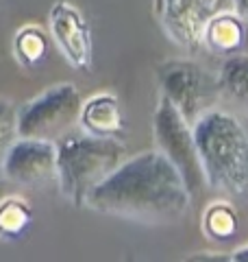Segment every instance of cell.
<instances>
[{"label":"cell","instance_id":"cell-1","mask_svg":"<svg viewBox=\"0 0 248 262\" xmlns=\"http://www.w3.org/2000/svg\"><path fill=\"white\" fill-rule=\"evenodd\" d=\"M192 194L179 170L161 151L127 158L87 196L85 208L135 223H168L183 216Z\"/></svg>","mask_w":248,"mask_h":262},{"label":"cell","instance_id":"cell-2","mask_svg":"<svg viewBox=\"0 0 248 262\" xmlns=\"http://www.w3.org/2000/svg\"><path fill=\"white\" fill-rule=\"evenodd\" d=\"M203 175L207 186L225 194L248 190V131L233 114L211 110L194 122Z\"/></svg>","mask_w":248,"mask_h":262},{"label":"cell","instance_id":"cell-3","mask_svg":"<svg viewBox=\"0 0 248 262\" xmlns=\"http://www.w3.org/2000/svg\"><path fill=\"white\" fill-rule=\"evenodd\" d=\"M127 160L120 138L68 134L57 140V179L61 194L72 206L85 208L87 196Z\"/></svg>","mask_w":248,"mask_h":262},{"label":"cell","instance_id":"cell-4","mask_svg":"<svg viewBox=\"0 0 248 262\" xmlns=\"http://www.w3.org/2000/svg\"><path fill=\"white\" fill-rule=\"evenodd\" d=\"M159 92L181 112L189 125L216 110L222 92L218 77L192 59H165L157 66Z\"/></svg>","mask_w":248,"mask_h":262},{"label":"cell","instance_id":"cell-5","mask_svg":"<svg viewBox=\"0 0 248 262\" xmlns=\"http://www.w3.org/2000/svg\"><path fill=\"white\" fill-rule=\"evenodd\" d=\"M83 96L72 83H57L18 110V138L57 142L79 125Z\"/></svg>","mask_w":248,"mask_h":262},{"label":"cell","instance_id":"cell-6","mask_svg":"<svg viewBox=\"0 0 248 262\" xmlns=\"http://www.w3.org/2000/svg\"><path fill=\"white\" fill-rule=\"evenodd\" d=\"M153 136L157 151H161L181 173L189 194L201 192L207 182L203 175L201 158H198L194 125H189L181 116V112L161 94L153 116Z\"/></svg>","mask_w":248,"mask_h":262},{"label":"cell","instance_id":"cell-7","mask_svg":"<svg viewBox=\"0 0 248 262\" xmlns=\"http://www.w3.org/2000/svg\"><path fill=\"white\" fill-rule=\"evenodd\" d=\"M9 184L22 188H39L57 179V142L15 138L5 149L0 162Z\"/></svg>","mask_w":248,"mask_h":262},{"label":"cell","instance_id":"cell-8","mask_svg":"<svg viewBox=\"0 0 248 262\" xmlns=\"http://www.w3.org/2000/svg\"><path fill=\"white\" fill-rule=\"evenodd\" d=\"M48 31L72 68L89 72L94 63V39L87 18L77 5L59 0L48 11Z\"/></svg>","mask_w":248,"mask_h":262},{"label":"cell","instance_id":"cell-9","mask_svg":"<svg viewBox=\"0 0 248 262\" xmlns=\"http://www.w3.org/2000/svg\"><path fill=\"white\" fill-rule=\"evenodd\" d=\"M155 13L161 29L179 46H201L205 18L196 0H155Z\"/></svg>","mask_w":248,"mask_h":262},{"label":"cell","instance_id":"cell-10","mask_svg":"<svg viewBox=\"0 0 248 262\" xmlns=\"http://www.w3.org/2000/svg\"><path fill=\"white\" fill-rule=\"evenodd\" d=\"M79 127L83 134L98 138H120L124 134V114L120 98L111 92H98L81 105Z\"/></svg>","mask_w":248,"mask_h":262},{"label":"cell","instance_id":"cell-11","mask_svg":"<svg viewBox=\"0 0 248 262\" xmlns=\"http://www.w3.org/2000/svg\"><path fill=\"white\" fill-rule=\"evenodd\" d=\"M246 44V20L239 18L235 11H225L205 20L203 27V44L216 55H233L239 53Z\"/></svg>","mask_w":248,"mask_h":262},{"label":"cell","instance_id":"cell-12","mask_svg":"<svg viewBox=\"0 0 248 262\" xmlns=\"http://www.w3.org/2000/svg\"><path fill=\"white\" fill-rule=\"evenodd\" d=\"M201 225L209 241L227 243L231 238H235L239 232V214L233 203L218 199V201H211L205 208L201 216Z\"/></svg>","mask_w":248,"mask_h":262},{"label":"cell","instance_id":"cell-13","mask_svg":"<svg viewBox=\"0 0 248 262\" xmlns=\"http://www.w3.org/2000/svg\"><path fill=\"white\" fill-rule=\"evenodd\" d=\"M48 33L37 24H24L13 35V57L22 68H37L48 55Z\"/></svg>","mask_w":248,"mask_h":262},{"label":"cell","instance_id":"cell-14","mask_svg":"<svg viewBox=\"0 0 248 262\" xmlns=\"http://www.w3.org/2000/svg\"><path fill=\"white\" fill-rule=\"evenodd\" d=\"M33 223V210L27 199L18 194H7L0 201V238L18 241Z\"/></svg>","mask_w":248,"mask_h":262},{"label":"cell","instance_id":"cell-15","mask_svg":"<svg viewBox=\"0 0 248 262\" xmlns=\"http://www.w3.org/2000/svg\"><path fill=\"white\" fill-rule=\"evenodd\" d=\"M220 88L231 98L248 105V55L233 53L227 57V61L220 68Z\"/></svg>","mask_w":248,"mask_h":262},{"label":"cell","instance_id":"cell-16","mask_svg":"<svg viewBox=\"0 0 248 262\" xmlns=\"http://www.w3.org/2000/svg\"><path fill=\"white\" fill-rule=\"evenodd\" d=\"M18 138V110L9 98L0 96V151Z\"/></svg>","mask_w":248,"mask_h":262},{"label":"cell","instance_id":"cell-17","mask_svg":"<svg viewBox=\"0 0 248 262\" xmlns=\"http://www.w3.org/2000/svg\"><path fill=\"white\" fill-rule=\"evenodd\" d=\"M196 5L205 20L225 11H233V0H196Z\"/></svg>","mask_w":248,"mask_h":262},{"label":"cell","instance_id":"cell-18","mask_svg":"<svg viewBox=\"0 0 248 262\" xmlns=\"http://www.w3.org/2000/svg\"><path fill=\"white\" fill-rule=\"evenodd\" d=\"M187 260H231V253H220V251H201L189 256Z\"/></svg>","mask_w":248,"mask_h":262},{"label":"cell","instance_id":"cell-19","mask_svg":"<svg viewBox=\"0 0 248 262\" xmlns=\"http://www.w3.org/2000/svg\"><path fill=\"white\" fill-rule=\"evenodd\" d=\"M233 11L248 22V0H233Z\"/></svg>","mask_w":248,"mask_h":262},{"label":"cell","instance_id":"cell-20","mask_svg":"<svg viewBox=\"0 0 248 262\" xmlns=\"http://www.w3.org/2000/svg\"><path fill=\"white\" fill-rule=\"evenodd\" d=\"M231 260H235V262H248V245L235 249L233 253H231Z\"/></svg>","mask_w":248,"mask_h":262},{"label":"cell","instance_id":"cell-21","mask_svg":"<svg viewBox=\"0 0 248 262\" xmlns=\"http://www.w3.org/2000/svg\"><path fill=\"white\" fill-rule=\"evenodd\" d=\"M7 194H11L9 192V179L3 175V168H0V201H3Z\"/></svg>","mask_w":248,"mask_h":262}]
</instances>
